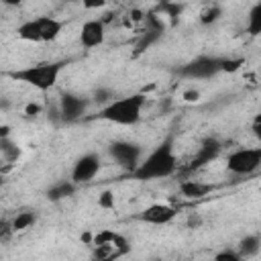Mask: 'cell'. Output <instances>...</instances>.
I'll list each match as a JSON object with an SVG mask.
<instances>
[{
    "label": "cell",
    "mask_w": 261,
    "mask_h": 261,
    "mask_svg": "<svg viewBox=\"0 0 261 261\" xmlns=\"http://www.w3.org/2000/svg\"><path fill=\"white\" fill-rule=\"evenodd\" d=\"M10 222H12V230H14V232L27 230V228H31V226L37 222V212H35V210H22V212H16V216H14Z\"/></svg>",
    "instance_id": "ac0fdd59"
},
{
    "label": "cell",
    "mask_w": 261,
    "mask_h": 261,
    "mask_svg": "<svg viewBox=\"0 0 261 261\" xmlns=\"http://www.w3.org/2000/svg\"><path fill=\"white\" fill-rule=\"evenodd\" d=\"M108 155L112 157V161L118 167H122L124 171H130V173H135L143 161V149L130 141H112L108 145Z\"/></svg>",
    "instance_id": "5b68a950"
},
{
    "label": "cell",
    "mask_w": 261,
    "mask_h": 261,
    "mask_svg": "<svg viewBox=\"0 0 261 261\" xmlns=\"http://www.w3.org/2000/svg\"><path fill=\"white\" fill-rule=\"evenodd\" d=\"M61 31H63V20L53 16H37L33 20H24L16 29V35L22 41H31V43H51L61 35Z\"/></svg>",
    "instance_id": "277c9868"
},
{
    "label": "cell",
    "mask_w": 261,
    "mask_h": 261,
    "mask_svg": "<svg viewBox=\"0 0 261 261\" xmlns=\"http://www.w3.org/2000/svg\"><path fill=\"white\" fill-rule=\"evenodd\" d=\"M237 251H239V255H241L243 259L257 255V253L261 251V237H259V234H247L245 239H241Z\"/></svg>",
    "instance_id": "2e32d148"
},
{
    "label": "cell",
    "mask_w": 261,
    "mask_h": 261,
    "mask_svg": "<svg viewBox=\"0 0 261 261\" xmlns=\"http://www.w3.org/2000/svg\"><path fill=\"white\" fill-rule=\"evenodd\" d=\"M214 261H245V259L239 255V251L224 249V251H220V253L214 255Z\"/></svg>",
    "instance_id": "603a6c76"
},
{
    "label": "cell",
    "mask_w": 261,
    "mask_h": 261,
    "mask_svg": "<svg viewBox=\"0 0 261 261\" xmlns=\"http://www.w3.org/2000/svg\"><path fill=\"white\" fill-rule=\"evenodd\" d=\"M0 149H2V155H4V159H6L8 163L16 161V159H18V155H20L18 145H14L8 137H2V139H0Z\"/></svg>",
    "instance_id": "ffe728a7"
},
{
    "label": "cell",
    "mask_w": 261,
    "mask_h": 261,
    "mask_svg": "<svg viewBox=\"0 0 261 261\" xmlns=\"http://www.w3.org/2000/svg\"><path fill=\"white\" fill-rule=\"evenodd\" d=\"M179 192L184 198H190V200H200L204 196H208L210 192H214V186L212 184H204L200 179H184L179 184Z\"/></svg>",
    "instance_id": "5bb4252c"
},
{
    "label": "cell",
    "mask_w": 261,
    "mask_h": 261,
    "mask_svg": "<svg viewBox=\"0 0 261 261\" xmlns=\"http://www.w3.org/2000/svg\"><path fill=\"white\" fill-rule=\"evenodd\" d=\"M104 39H106V24L102 18H92V20H86L82 24L80 43L84 49H94V47L102 45Z\"/></svg>",
    "instance_id": "7c38bea8"
},
{
    "label": "cell",
    "mask_w": 261,
    "mask_h": 261,
    "mask_svg": "<svg viewBox=\"0 0 261 261\" xmlns=\"http://www.w3.org/2000/svg\"><path fill=\"white\" fill-rule=\"evenodd\" d=\"M226 167L234 175H249L261 167V147H249V149H237L228 155Z\"/></svg>",
    "instance_id": "52a82bcc"
},
{
    "label": "cell",
    "mask_w": 261,
    "mask_h": 261,
    "mask_svg": "<svg viewBox=\"0 0 261 261\" xmlns=\"http://www.w3.org/2000/svg\"><path fill=\"white\" fill-rule=\"evenodd\" d=\"M177 171V157L173 151V141L165 139L163 143H159L137 167V171L133 173L135 179L141 181H149V179H161V177H169Z\"/></svg>",
    "instance_id": "6da1fadb"
},
{
    "label": "cell",
    "mask_w": 261,
    "mask_h": 261,
    "mask_svg": "<svg viewBox=\"0 0 261 261\" xmlns=\"http://www.w3.org/2000/svg\"><path fill=\"white\" fill-rule=\"evenodd\" d=\"M73 192H75V184L71 179L69 181H59V184H55L53 188L47 190V198L51 202H59V200H65V198L73 196Z\"/></svg>",
    "instance_id": "e0dca14e"
},
{
    "label": "cell",
    "mask_w": 261,
    "mask_h": 261,
    "mask_svg": "<svg viewBox=\"0 0 261 261\" xmlns=\"http://www.w3.org/2000/svg\"><path fill=\"white\" fill-rule=\"evenodd\" d=\"M247 33L257 37L261 35V2H257L251 10H249V18H247Z\"/></svg>",
    "instance_id": "d6986e66"
},
{
    "label": "cell",
    "mask_w": 261,
    "mask_h": 261,
    "mask_svg": "<svg viewBox=\"0 0 261 261\" xmlns=\"http://www.w3.org/2000/svg\"><path fill=\"white\" fill-rule=\"evenodd\" d=\"M253 133H255L257 139H261V112L253 118Z\"/></svg>",
    "instance_id": "4316f807"
},
{
    "label": "cell",
    "mask_w": 261,
    "mask_h": 261,
    "mask_svg": "<svg viewBox=\"0 0 261 261\" xmlns=\"http://www.w3.org/2000/svg\"><path fill=\"white\" fill-rule=\"evenodd\" d=\"M145 102H147L145 94H133V96L116 98L114 102H110L108 106H104L98 112V118L120 124V126H133L141 120V110H143Z\"/></svg>",
    "instance_id": "3957f363"
},
{
    "label": "cell",
    "mask_w": 261,
    "mask_h": 261,
    "mask_svg": "<svg viewBox=\"0 0 261 261\" xmlns=\"http://www.w3.org/2000/svg\"><path fill=\"white\" fill-rule=\"evenodd\" d=\"M243 63H245L243 59H228V57H224L222 59V71H237Z\"/></svg>",
    "instance_id": "d4e9b609"
},
{
    "label": "cell",
    "mask_w": 261,
    "mask_h": 261,
    "mask_svg": "<svg viewBox=\"0 0 261 261\" xmlns=\"http://www.w3.org/2000/svg\"><path fill=\"white\" fill-rule=\"evenodd\" d=\"M90 100L84 96H77L73 92H61L59 94V118L63 122H77L86 110Z\"/></svg>",
    "instance_id": "ba28073f"
},
{
    "label": "cell",
    "mask_w": 261,
    "mask_h": 261,
    "mask_svg": "<svg viewBox=\"0 0 261 261\" xmlns=\"http://www.w3.org/2000/svg\"><path fill=\"white\" fill-rule=\"evenodd\" d=\"M100 167H102L100 155H98V153H86V155H82V157L73 163V167H71V181H73L75 186L88 184V181H92V179L98 175Z\"/></svg>",
    "instance_id": "30bf717a"
},
{
    "label": "cell",
    "mask_w": 261,
    "mask_h": 261,
    "mask_svg": "<svg viewBox=\"0 0 261 261\" xmlns=\"http://www.w3.org/2000/svg\"><path fill=\"white\" fill-rule=\"evenodd\" d=\"M184 96H186V100H196V98H198V96H200V94H198V92H194V90H192V92H186V94H184Z\"/></svg>",
    "instance_id": "83f0119b"
},
{
    "label": "cell",
    "mask_w": 261,
    "mask_h": 261,
    "mask_svg": "<svg viewBox=\"0 0 261 261\" xmlns=\"http://www.w3.org/2000/svg\"><path fill=\"white\" fill-rule=\"evenodd\" d=\"M114 100H116V96H114V92L110 88H98V90H94V102L102 104V108L108 106Z\"/></svg>",
    "instance_id": "7402d4cb"
},
{
    "label": "cell",
    "mask_w": 261,
    "mask_h": 261,
    "mask_svg": "<svg viewBox=\"0 0 261 261\" xmlns=\"http://www.w3.org/2000/svg\"><path fill=\"white\" fill-rule=\"evenodd\" d=\"M65 65H67L65 61H45V63L22 67V69L6 71V77L16 80V82H22L27 86H33L39 92H49L57 84L59 73L63 71Z\"/></svg>",
    "instance_id": "7a4b0ae2"
},
{
    "label": "cell",
    "mask_w": 261,
    "mask_h": 261,
    "mask_svg": "<svg viewBox=\"0 0 261 261\" xmlns=\"http://www.w3.org/2000/svg\"><path fill=\"white\" fill-rule=\"evenodd\" d=\"M98 204H100L102 208H114V196H112V192H104V194L98 198Z\"/></svg>",
    "instance_id": "484cf974"
},
{
    "label": "cell",
    "mask_w": 261,
    "mask_h": 261,
    "mask_svg": "<svg viewBox=\"0 0 261 261\" xmlns=\"http://www.w3.org/2000/svg\"><path fill=\"white\" fill-rule=\"evenodd\" d=\"M175 216H177L175 206H171V204H151L139 214V220H143L147 224L163 226V224H169Z\"/></svg>",
    "instance_id": "4fadbf2b"
},
{
    "label": "cell",
    "mask_w": 261,
    "mask_h": 261,
    "mask_svg": "<svg viewBox=\"0 0 261 261\" xmlns=\"http://www.w3.org/2000/svg\"><path fill=\"white\" fill-rule=\"evenodd\" d=\"M90 261H116V257H92Z\"/></svg>",
    "instance_id": "f546056e"
},
{
    "label": "cell",
    "mask_w": 261,
    "mask_h": 261,
    "mask_svg": "<svg viewBox=\"0 0 261 261\" xmlns=\"http://www.w3.org/2000/svg\"><path fill=\"white\" fill-rule=\"evenodd\" d=\"M159 10L165 12V16H171L173 22H175L177 16L181 14V6H179V4H159Z\"/></svg>",
    "instance_id": "cb8c5ba5"
},
{
    "label": "cell",
    "mask_w": 261,
    "mask_h": 261,
    "mask_svg": "<svg viewBox=\"0 0 261 261\" xmlns=\"http://www.w3.org/2000/svg\"><path fill=\"white\" fill-rule=\"evenodd\" d=\"M92 245H108V247H116V249L122 251L124 255L130 251L128 241H126L122 234L112 232V230H102V232H98V234L94 237V243H92Z\"/></svg>",
    "instance_id": "9a60e30c"
},
{
    "label": "cell",
    "mask_w": 261,
    "mask_h": 261,
    "mask_svg": "<svg viewBox=\"0 0 261 261\" xmlns=\"http://www.w3.org/2000/svg\"><path fill=\"white\" fill-rule=\"evenodd\" d=\"M220 149H222V145H220L218 139H214V137H206V139L200 143L196 155L188 161V165L181 167V173H194V171L202 169L206 163H210V161H214V159L218 157Z\"/></svg>",
    "instance_id": "9c48e42d"
},
{
    "label": "cell",
    "mask_w": 261,
    "mask_h": 261,
    "mask_svg": "<svg viewBox=\"0 0 261 261\" xmlns=\"http://www.w3.org/2000/svg\"><path fill=\"white\" fill-rule=\"evenodd\" d=\"M165 33V24L157 14H145V29L141 31L137 43H135V53H143L151 45H155Z\"/></svg>",
    "instance_id": "8fae6325"
},
{
    "label": "cell",
    "mask_w": 261,
    "mask_h": 261,
    "mask_svg": "<svg viewBox=\"0 0 261 261\" xmlns=\"http://www.w3.org/2000/svg\"><path fill=\"white\" fill-rule=\"evenodd\" d=\"M222 71V57H212V55H198L196 59L188 61L177 69L179 77L186 80H210Z\"/></svg>",
    "instance_id": "8992f818"
},
{
    "label": "cell",
    "mask_w": 261,
    "mask_h": 261,
    "mask_svg": "<svg viewBox=\"0 0 261 261\" xmlns=\"http://www.w3.org/2000/svg\"><path fill=\"white\" fill-rule=\"evenodd\" d=\"M220 14H222V10H220L218 4L206 6V8L200 12V22H202V24H212V22H216V20L220 18Z\"/></svg>",
    "instance_id": "44dd1931"
},
{
    "label": "cell",
    "mask_w": 261,
    "mask_h": 261,
    "mask_svg": "<svg viewBox=\"0 0 261 261\" xmlns=\"http://www.w3.org/2000/svg\"><path fill=\"white\" fill-rule=\"evenodd\" d=\"M41 108L39 106H35V104H31V106H27V114H37Z\"/></svg>",
    "instance_id": "f1b7e54d"
}]
</instances>
